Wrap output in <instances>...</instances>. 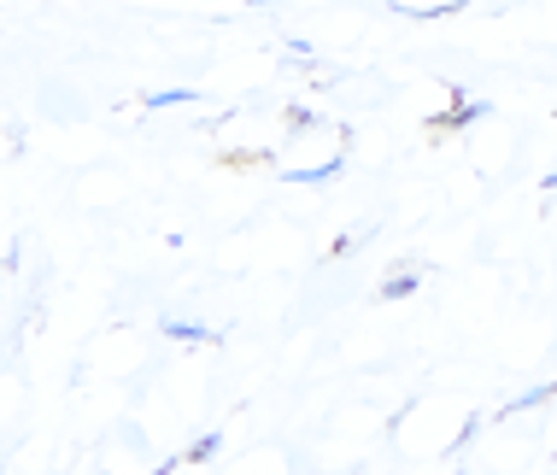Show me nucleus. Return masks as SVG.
I'll return each instance as SVG.
<instances>
[{
  "mask_svg": "<svg viewBox=\"0 0 557 475\" xmlns=\"http://www.w3.org/2000/svg\"><path fill=\"white\" fill-rule=\"evenodd\" d=\"M475 118H487V100H470V94H458V106L434 124V130H464V124H475Z\"/></svg>",
  "mask_w": 557,
  "mask_h": 475,
  "instance_id": "nucleus-1",
  "label": "nucleus"
},
{
  "mask_svg": "<svg viewBox=\"0 0 557 475\" xmlns=\"http://www.w3.org/2000/svg\"><path fill=\"white\" fill-rule=\"evenodd\" d=\"M217 452V434H206V440H200V446H188V464H206V458H212Z\"/></svg>",
  "mask_w": 557,
  "mask_h": 475,
  "instance_id": "nucleus-4",
  "label": "nucleus"
},
{
  "mask_svg": "<svg viewBox=\"0 0 557 475\" xmlns=\"http://www.w3.org/2000/svg\"><path fill=\"white\" fill-rule=\"evenodd\" d=\"M165 335H176V341H212V335H206V329H200V323H165Z\"/></svg>",
  "mask_w": 557,
  "mask_h": 475,
  "instance_id": "nucleus-3",
  "label": "nucleus"
},
{
  "mask_svg": "<svg viewBox=\"0 0 557 475\" xmlns=\"http://www.w3.org/2000/svg\"><path fill=\"white\" fill-rule=\"evenodd\" d=\"M417 282H423V270H399V276H387L382 300H405V294H417Z\"/></svg>",
  "mask_w": 557,
  "mask_h": 475,
  "instance_id": "nucleus-2",
  "label": "nucleus"
}]
</instances>
